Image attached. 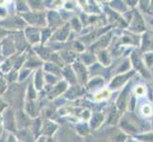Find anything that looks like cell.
Here are the masks:
<instances>
[{"mask_svg": "<svg viewBox=\"0 0 153 142\" xmlns=\"http://www.w3.org/2000/svg\"><path fill=\"white\" fill-rule=\"evenodd\" d=\"M74 74L76 76H78L79 78H81L82 80L84 81V79H86V70H85V68H84V65L82 64H79V63H75L74 64Z\"/></svg>", "mask_w": 153, "mask_h": 142, "instance_id": "8992f818", "label": "cell"}, {"mask_svg": "<svg viewBox=\"0 0 153 142\" xmlns=\"http://www.w3.org/2000/svg\"><path fill=\"white\" fill-rule=\"evenodd\" d=\"M2 133V121H1V118H0V135Z\"/></svg>", "mask_w": 153, "mask_h": 142, "instance_id": "ffe728a7", "label": "cell"}, {"mask_svg": "<svg viewBox=\"0 0 153 142\" xmlns=\"http://www.w3.org/2000/svg\"><path fill=\"white\" fill-rule=\"evenodd\" d=\"M25 34L27 39L30 41V43L31 44H35L39 42V38H40V32L37 29L34 28H28L25 30Z\"/></svg>", "mask_w": 153, "mask_h": 142, "instance_id": "3957f363", "label": "cell"}, {"mask_svg": "<svg viewBox=\"0 0 153 142\" xmlns=\"http://www.w3.org/2000/svg\"><path fill=\"white\" fill-rule=\"evenodd\" d=\"M70 26H64L62 29H60L59 30L56 32V35L54 36V39L55 40H58V41H64L67 39L68 37V29H70Z\"/></svg>", "mask_w": 153, "mask_h": 142, "instance_id": "5b68a950", "label": "cell"}, {"mask_svg": "<svg viewBox=\"0 0 153 142\" xmlns=\"http://www.w3.org/2000/svg\"><path fill=\"white\" fill-rule=\"evenodd\" d=\"M36 142H46L45 141V138H44V136H41L39 139H37V141H36Z\"/></svg>", "mask_w": 153, "mask_h": 142, "instance_id": "d6986e66", "label": "cell"}, {"mask_svg": "<svg viewBox=\"0 0 153 142\" xmlns=\"http://www.w3.org/2000/svg\"><path fill=\"white\" fill-rule=\"evenodd\" d=\"M138 138L140 141H146V142H153V134H147L144 135H140L138 136Z\"/></svg>", "mask_w": 153, "mask_h": 142, "instance_id": "4fadbf2b", "label": "cell"}, {"mask_svg": "<svg viewBox=\"0 0 153 142\" xmlns=\"http://www.w3.org/2000/svg\"><path fill=\"white\" fill-rule=\"evenodd\" d=\"M14 52V46L13 45L12 41H8V45H2V53L5 56H10Z\"/></svg>", "mask_w": 153, "mask_h": 142, "instance_id": "52a82bcc", "label": "cell"}, {"mask_svg": "<svg viewBox=\"0 0 153 142\" xmlns=\"http://www.w3.org/2000/svg\"><path fill=\"white\" fill-rule=\"evenodd\" d=\"M7 142H16V138H15L13 135H10L9 138L7 139Z\"/></svg>", "mask_w": 153, "mask_h": 142, "instance_id": "ac0fdd59", "label": "cell"}, {"mask_svg": "<svg viewBox=\"0 0 153 142\" xmlns=\"http://www.w3.org/2000/svg\"><path fill=\"white\" fill-rule=\"evenodd\" d=\"M66 89V83L65 82H60L58 83L56 86L53 87L52 89V92H51V97H55V96H58L63 90H65Z\"/></svg>", "mask_w": 153, "mask_h": 142, "instance_id": "9c48e42d", "label": "cell"}, {"mask_svg": "<svg viewBox=\"0 0 153 142\" xmlns=\"http://www.w3.org/2000/svg\"><path fill=\"white\" fill-rule=\"evenodd\" d=\"M6 89V82L4 81H0V94H2Z\"/></svg>", "mask_w": 153, "mask_h": 142, "instance_id": "2e32d148", "label": "cell"}, {"mask_svg": "<svg viewBox=\"0 0 153 142\" xmlns=\"http://www.w3.org/2000/svg\"><path fill=\"white\" fill-rule=\"evenodd\" d=\"M47 142H56L55 141V139H53V138H50L48 140H47Z\"/></svg>", "mask_w": 153, "mask_h": 142, "instance_id": "44dd1931", "label": "cell"}, {"mask_svg": "<svg viewBox=\"0 0 153 142\" xmlns=\"http://www.w3.org/2000/svg\"><path fill=\"white\" fill-rule=\"evenodd\" d=\"M103 119V117L102 115L100 114H94L93 117L91 120V126H92V127H96V126H99V124L101 123Z\"/></svg>", "mask_w": 153, "mask_h": 142, "instance_id": "30bf717a", "label": "cell"}, {"mask_svg": "<svg viewBox=\"0 0 153 142\" xmlns=\"http://www.w3.org/2000/svg\"><path fill=\"white\" fill-rule=\"evenodd\" d=\"M45 67H47L48 72H51V73H56L59 71V68L56 66L55 64H52V63H51V64H47L45 65Z\"/></svg>", "mask_w": 153, "mask_h": 142, "instance_id": "7c38bea8", "label": "cell"}, {"mask_svg": "<svg viewBox=\"0 0 153 142\" xmlns=\"http://www.w3.org/2000/svg\"><path fill=\"white\" fill-rule=\"evenodd\" d=\"M63 72H64V75L66 77L67 80L70 82L71 83H74L75 82V74H74V72H73L71 68H68V67H66L64 68V70H63Z\"/></svg>", "mask_w": 153, "mask_h": 142, "instance_id": "ba28073f", "label": "cell"}, {"mask_svg": "<svg viewBox=\"0 0 153 142\" xmlns=\"http://www.w3.org/2000/svg\"><path fill=\"white\" fill-rule=\"evenodd\" d=\"M4 126L10 131H13L15 129V115L10 109H7L4 114Z\"/></svg>", "mask_w": 153, "mask_h": 142, "instance_id": "7a4b0ae2", "label": "cell"}, {"mask_svg": "<svg viewBox=\"0 0 153 142\" xmlns=\"http://www.w3.org/2000/svg\"><path fill=\"white\" fill-rule=\"evenodd\" d=\"M132 74H133V72H130V73H128V74L117 76L112 81V82L110 83V87H111V88H119L121 85H124L125 82H126V79L129 78Z\"/></svg>", "mask_w": 153, "mask_h": 142, "instance_id": "277c9868", "label": "cell"}, {"mask_svg": "<svg viewBox=\"0 0 153 142\" xmlns=\"http://www.w3.org/2000/svg\"><path fill=\"white\" fill-rule=\"evenodd\" d=\"M24 17L26 18V21L34 26H44L46 24V19L44 13H28L25 14Z\"/></svg>", "mask_w": 153, "mask_h": 142, "instance_id": "6da1fadb", "label": "cell"}, {"mask_svg": "<svg viewBox=\"0 0 153 142\" xmlns=\"http://www.w3.org/2000/svg\"><path fill=\"white\" fill-rule=\"evenodd\" d=\"M136 93L138 94V95H143L145 93V88L143 86H137Z\"/></svg>", "mask_w": 153, "mask_h": 142, "instance_id": "e0dca14e", "label": "cell"}, {"mask_svg": "<svg viewBox=\"0 0 153 142\" xmlns=\"http://www.w3.org/2000/svg\"><path fill=\"white\" fill-rule=\"evenodd\" d=\"M45 133L47 135H51L52 133L54 132L55 129L57 128L56 124H54L53 122H51V121H48L46 124H45Z\"/></svg>", "mask_w": 153, "mask_h": 142, "instance_id": "8fae6325", "label": "cell"}, {"mask_svg": "<svg viewBox=\"0 0 153 142\" xmlns=\"http://www.w3.org/2000/svg\"><path fill=\"white\" fill-rule=\"evenodd\" d=\"M41 78H42V75H41V71H37V74H36V78H35V80H39V82L37 83V85H35L36 89H38V90H40V89L42 88V83L40 82V80H41Z\"/></svg>", "mask_w": 153, "mask_h": 142, "instance_id": "9a60e30c", "label": "cell"}, {"mask_svg": "<svg viewBox=\"0 0 153 142\" xmlns=\"http://www.w3.org/2000/svg\"><path fill=\"white\" fill-rule=\"evenodd\" d=\"M142 112H143V114H144L145 116H146V117H149V116L151 115V113H152V110H151L150 105L146 104L145 106H143V109H142Z\"/></svg>", "mask_w": 153, "mask_h": 142, "instance_id": "5bb4252c", "label": "cell"}]
</instances>
